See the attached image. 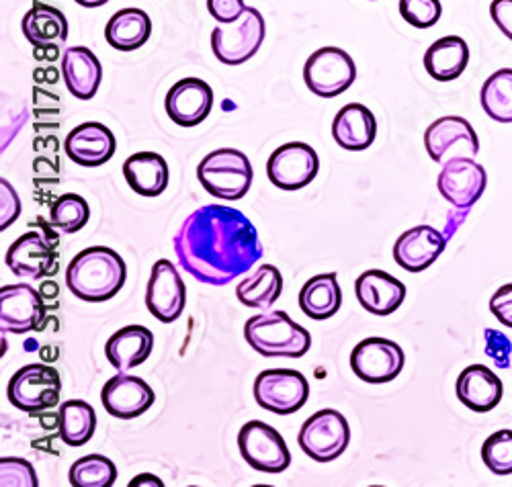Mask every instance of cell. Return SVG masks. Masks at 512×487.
Here are the masks:
<instances>
[{"label":"cell","instance_id":"43","mask_svg":"<svg viewBox=\"0 0 512 487\" xmlns=\"http://www.w3.org/2000/svg\"><path fill=\"white\" fill-rule=\"evenodd\" d=\"M0 205H3V211H0L3 213V224H0V230H7L21 213V201L15 189L5 179L0 181Z\"/></svg>","mask_w":512,"mask_h":487},{"label":"cell","instance_id":"27","mask_svg":"<svg viewBox=\"0 0 512 487\" xmlns=\"http://www.w3.org/2000/svg\"><path fill=\"white\" fill-rule=\"evenodd\" d=\"M127 185L142 197H158L168 187V164L156 152H138L123 164Z\"/></svg>","mask_w":512,"mask_h":487},{"label":"cell","instance_id":"13","mask_svg":"<svg viewBox=\"0 0 512 487\" xmlns=\"http://www.w3.org/2000/svg\"><path fill=\"white\" fill-rule=\"evenodd\" d=\"M318 170V154L304 142L283 144L267 162L269 179L281 191H300L308 187L318 176Z\"/></svg>","mask_w":512,"mask_h":487},{"label":"cell","instance_id":"41","mask_svg":"<svg viewBox=\"0 0 512 487\" xmlns=\"http://www.w3.org/2000/svg\"><path fill=\"white\" fill-rule=\"evenodd\" d=\"M490 309L494 318L506 326L512 328V283L502 285L490 299Z\"/></svg>","mask_w":512,"mask_h":487},{"label":"cell","instance_id":"39","mask_svg":"<svg viewBox=\"0 0 512 487\" xmlns=\"http://www.w3.org/2000/svg\"><path fill=\"white\" fill-rule=\"evenodd\" d=\"M0 485L3 487H37V475L29 461L5 457L0 461Z\"/></svg>","mask_w":512,"mask_h":487},{"label":"cell","instance_id":"7","mask_svg":"<svg viewBox=\"0 0 512 487\" xmlns=\"http://www.w3.org/2000/svg\"><path fill=\"white\" fill-rule=\"evenodd\" d=\"M254 400L263 410L279 416L300 412L310 395V383L304 373L293 369H269L254 381Z\"/></svg>","mask_w":512,"mask_h":487},{"label":"cell","instance_id":"23","mask_svg":"<svg viewBox=\"0 0 512 487\" xmlns=\"http://www.w3.org/2000/svg\"><path fill=\"white\" fill-rule=\"evenodd\" d=\"M355 293L363 309L373 316H390L404 303L406 285L386 271H367L355 283Z\"/></svg>","mask_w":512,"mask_h":487},{"label":"cell","instance_id":"47","mask_svg":"<svg viewBox=\"0 0 512 487\" xmlns=\"http://www.w3.org/2000/svg\"><path fill=\"white\" fill-rule=\"evenodd\" d=\"M138 485H158V487H162V481L154 475H140L130 483V487H138Z\"/></svg>","mask_w":512,"mask_h":487},{"label":"cell","instance_id":"15","mask_svg":"<svg viewBox=\"0 0 512 487\" xmlns=\"http://www.w3.org/2000/svg\"><path fill=\"white\" fill-rule=\"evenodd\" d=\"M148 312L162 324H173L181 318L187 305V289L170 260H158L152 267V275L146 289Z\"/></svg>","mask_w":512,"mask_h":487},{"label":"cell","instance_id":"22","mask_svg":"<svg viewBox=\"0 0 512 487\" xmlns=\"http://www.w3.org/2000/svg\"><path fill=\"white\" fill-rule=\"evenodd\" d=\"M459 402L472 412H492L502 400V381L486 365H472L461 371L455 385Z\"/></svg>","mask_w":512,"mask_h":487},{"label":"cell","instance_id":"29","mask_svg":"<svg viewBox=\"0 0 512 487\" xmlns=\"http://www.w3.org/2000/svg\"><path fill=\"white\" fill-rule=\"evenodd\" d=\"M469 62L467 43L457 35L437 39L424 54V68L439 82H451L459 78Z\"/></svg>","mask_w":512,"mask_h":487},{"label":"cell","instance_id":"26","mask_svg":"<svg viewBox=\"0 0 512 487\" xmlns=\"http://www.w3.org/2000/svg\"><path fill=\"white\" fill-rule=\"evenodd\" d=\"M154 346V334L144 326H125L117 330L105 346L107 361L119 371H132L148 361Z\"/></svg>","mask_w":512,"mask_h":487},{"label":"cell","instance_id":"11","mask_svg":"<svg viewBox=\"0 0 512 487\" xmlns=\"http://www.w3.org/2000/svg\"><path fill=\"white\" fill-rule=\"evenodd\" d=\"M357 78L353 58L340 48H320L304 68V80L310 91L322 99H334L349 91Z\"/></svg>","mask_w":512,"mask_h":487},{"label":"cell","instance_id":"35","mask_svg":"<svg viewBox=\"0 0 512 487\" xmlns=\"http://www.w3.org/2000/svg\"><path fill=\"white\" fill-rule=\"evenodd\" d=\"M91 215L87 199H82L80 195L66 193L56 199L50 211V226L62 234H76L84 226H87Z\"/></svg>","mask_w":512,"mask_h":487},{"label":"cell","instance_id":"5","mask_svg":"<svg viewBox=\"0 0 512 487\" xmlns=\"http://www.w3.org/2000/svg\"><path fill=\"white\" fill-rule=\"evenodd\" d=\"M263 15L246 7V11L232 23H220L211 31V50L222 64L240 66L261 50L265 41Z\"/></svg>","mask_w":512,"mask_h":487},{"label":"cell","instance_id":"30","mask_svg":"<svg viewBox=\"0 0 512 487\" xmlns=\"http://www.w3.org/2000/svg\"><path fill=\"white\" fill-rule=\"evenodd\" d=\"M152 33V21L148 13L142 9H123L117 11L107 27H105V39L113 50L119 52H134L142 48L150 39Z\"/></svg>","mask_w":512,"mask_h":487},{"label":"cell","instance_id":"33","mask_svg":"<svg viewBox=\"0 0 512 487\" xmlns=\"http://www.w3.org/2000/svg\"><path fill=\"white\" fill-rule=\"evenodd\" d=\"M283 293V277L273 264H263L252 277L244 279L238 289L236 297L246 307L267 309L271 307Z\"/></svg>","mask_w":512,"mask_h":487},{"label":"cell","instance_id":"8","mask_svg":"<svg viewBox=\"0 0 512 487\" xmlns=\"http://www.w3.org/2000/svg\"><path fill=\"white\" fill-rule=\"evenodd\" d=\"M58 238L52 232H27L15 240L5 256L9 271L27 281H41L58 273Z\"/></svg>","mask_w":512,"mask_h":487},{"label":"cell","instance_id":"48","mask_svg":"<svg viewBox=\"0 0 512 487\" xmlns=\"http://www.w3.org/2000/svg\"><path fill=\"white\" fill-rule=\"evenodd\" d=\"M74 3H78L80 7H87V9H97V7L107 5L109 0H74Z\"/></svg>","mask_w":512,"mask_h":487},{"label":"cell","instance_id":"9","mask_svg":"<svg viewBox=\"0 0 512 487\" xmlns=\"http://www.w3.org/2000/svg\"><path fill=\"white\" fill-rule=\"evenodd\" d=\"M302 451L318 461L328 463L343 455L351 442V428L347 418L336 410H320L308 418L297 436Z\"/></svg>","mask_w":512,"mask_h":487},{"label":"cell","instance_id":"44","mask_svg":"<svg viewBox=\"0 0 512 487\" xmlns=\"http://www.w3.org/2000/svg\"><path fill=\"white\" fill-rule=\"evenodd\" d=\"M490 15L496 27L512 41V0H494L490 5Z\"/></svg>","mask_w":512,"mask_h":487},{"label":"cell","instance_id":"45","mask_svg":"<svg viewBox=\"0 0 512 487\" xmlns=\"http://www.w3.org/2000/svg\"><path fill=\"white\" fill-rule=\"evenodd\" d=\"M33 56L35 60H41V62H54L60 56V46H37Z\"/></svg>","mask_w":512,"mask_h":487},{"label":"cell","instance_id":"14","mask_svg":"<svg viewBox=\"0 0 512 487\" xmlns=\"http://www.w3.org/2000/svg\"><path fill=\"white\" fill-rule=\"evenodd\" d=\"M353 373L365 383H390L404 369L402 346L388 338H365L351 352Z\"/></svg>","mask_w":512,"mask_h":487},{"label":"cell","instance_id":"16","mask_svg":"<svg viewBox=\"0 0 512 487\" xmlns=\"http://www.w3.org/2000/svg\"><path fill=\"white\" fill-rule=\"evenodd\" d=\"M488 185V174L474 158H455L443 164L437 187L441 195L459 209L478 203Z\"/></svg>","mask_w":512,"mask_h":487},{"label":"cell","instance_id":"21","mask_svg":"<svg viewBox=\"0 0 512 487\" xmlns=\"http://www.w3.org/2000/svg\"><path fill=\"white\" fill-rule=\"evenodd\" d=\"M447 236L433 226H416L404 232L394 246V258L408 273H422L443 254Z\"/></svg>","mask_w":512,"mask_h":487},{"label":"cell","instance_id":"37","mask_svg":"<svg viewBox=\"0 0 512 487\" xmlns=\"http://www.w3.org/2000/svg\"><path fill=\"white\" fill-rule=\"evenodd\" d=\"M484 465L494 475H512V430H498L482 447Z\"/></svg>","mask_w":512,"mask_h":487},{"label":"cell","instance_id":"32","mask_svg":"<svg viewBox=\"0 0 512 487\" xmlns=\"http://www.w3.org/2000/svg\"><path fill=\"white\" fill-rule=\"evenodd\" d=\"M60 438L68 447H82L93 438L97 428V414L91 404L82 400H70L60 406L58 412Z\"/></svg>","mask_w":512,"mask_h":487},{"label":"cell","instance_id":"10","mask_svg":"<svg viewBox=\"0 0 512 487\" xmlns=\"http://www.w3.org/2000/svg\"><path fill=\"white\" fill-rule=\"evenodd\" d=\"M238 449L242 459L256 471L283 473L291 465V453L283 436L261 420H250L240 428Z\"/></svg>","mask_w":512,"mask_h":487},{"label":"cell","instance_id":"24","mask_svg":"<svg viewBox=\"0 0 512 487\" xmlns=\"http://www.w3.org/2000/svg\"><path fill=\"white\" fill-rule=\"evenodd\" d=\"M62 76L72 97L78 101H91L103 80L99 58L89 48H68L62 56Z\"/></svg>","mask_w":512,"mask_h":487},{"label":"cell","instance_id":"46","mask_svg":"<svg viewBox=\"0 0 512 487\" xmlns=\"http://www.w3.org/2000/svg\"><path fill=\"white\" fill-rule=\"evenodd\" d=\"M33 78L35 82H41V84H54L60 78V74L56 68H37L33 72Z\"/></svg>","mask_w":512,"mask_h":487},{"label":"cell","instance_id":"31","mask_svg":"<svg viewBox=\"0 0 512 487\" xmlns=\"http://www.w3.org/2000/svg\"><path fill=\"white\" fill-rule=\"evenodd\" d=\"M340 305H343V293H340L336 273L312 277L300 291L302 312L312 320L332 318Z\"/></svg>","mask_w":512,"mask_h":487},{"label":"cell","instance_id":"17","mask_svg":"<svg viewBox=\"0 0 512 487\" xmlns=\"http://www.w3.org/2000/svg\"><path fill=\"white\" fill-rule=\"evenodd\" d=\"M44 316V299L31 285L19 283L0 289V330L3 332H33L44 322Z\"/></svg>","mask_w":512,"mask_h":487},{"label":"cell","instance_id":"20","mask_svg":"<svg viewBox=\"0 0 512 487\" xmlns=\"http://www.w3.org/2000/svg\"><path fill=\"white\" fill-rule=\"evenodd\" d=\"M166 113L181 127H195L211 111L213 91L201 78H183L166 95Z\"/></svg>","mask_w":512,"mask_h":487},{"label":"cell","instance_id":"42","mask_svg":"<svg viewBox=\"0 0 512 487\" xmlns=\"http://www.w3.org/2000/svg\"><path fill=\"white\" fill-rule=\"evenodd\" d=\"M207 11L218 23H232L244 11V0H207Z\"/></svg>","mask_w":512,"mask_h":487},{"label":"cell","instance_id":"3","mask_svg":"<svg viewBox=\"0 0 512 487\" xmlns=\"http://www.w3.org/2000/svg\"><path fill=\"white\" fill-rule=\"evenodd\" d=\"M246 342L263 357L300 359L310 350V332L295 324L285 312L252 316L244 326Z\"/></svg>","mask_w":512,"mask_h":487},{"label":"cell","instance_id":"19","mask_svg":"<svg viewBox=\"0 0 512 487\" xmlns=\"http://www.w3.org/2000/svg\"><path fill=\"white\" fill-rule=\"evenodd\" d=\"M117 142L113 131L97 121L82 123L74 127L64 144L66 156L84 168H97L109 162L115 154Z\"/></svg>","mask_w":512,"mask_h":487},{"label":"cell","instance_id":"38","mask_svg":"<svg viewBox=\"0 0 512 487\" xmlns=\"http://www.w3.org/2000/svg\"><path fill=\"white\" fill-rule=\"evenodd\" d=\"M443 13L441 0H400L402 19L418 29H429L439 23Z\"/></svg>","mask_w":512,"mask_h":487},{"label":"cell","instance_id":"40","mask_svg":"<svg viewBox=\"0 0 512 487\" xmlns=\"http://www.w3.org/2000/svg\"><path fill=\"white\" fill-rule=\"evenodd\" d=\"M484 350H486L488 357L496 363V367H500V369H508L510 367L512 340L504 332L488 328L484 332Z\"/></svg>","mask_w":512,"mask_h":487},{"label":"cell","instance_id":"18","mask_svg":"<svg viewBox=\"0 0 512 487\" xmlns=\"http://www.w3.org/2000/svg\"><path fill=\"white\" fill-rule=\"evenodd\" d=\"M154 400L156 395L144 379L125 373L111 377L101 391L103 408L107 410V414L119 420H132L142 416L154 406Z\"/></svg>","mask_w":512,"mask_h":487},{"label":"cell","instance_id":"36","mask_svg":"<svg viewBox=\"0 0 512 487\" xmlns=\"http://www.w3.org/2000/svg\"><path fill=\"white\" fill-rule=\"evenodd\" d=\"M117 479V467L103 455H87L70 467L74 487H111Z\"/></svg>","mask_w":512,"mask_h":487},{"label":"cell","instance_id":"34","mask_svg":"<svg viewBox=\"0 0 512 487\" xmlns=\"http://www.w3.org/2000/svg\"><path fill=\"white\" fill-rule=\"evenodd\" d=\"M480 101L490 119L512 123V68H502L484 82Z\"/></svg>","mask_w":512,"mask_h":487},{"label":"cell","instance_id":"28","mask_svg":"<svg viewBox=\"0 0 512 487\" xmlns=\"http://www.w3.org/2000/svg\"><path fill=\"white\" fill-rule=\"evenodd\" d=\"M25 39L31 46H62L68 39V21L62 11L46 3H35L25 13L21 23Z\"/></svg>","mask_w":512,"mask_h":487},{"label":"cell","instance_id":"12","mask_svg":"<svg viewBox=\"0 0 512 487\" xmlns=\"http://www.w3.org/2000/svg\"><path fill=\"white\" fill-rule=\"evenodd\" d=\"M424 146L439 164H447L455 158H476L480 152V140L472 123L455 115L431 123L424 134Z\"/></svg>","mask_w":512,"mask_h":487},{"label":"cell","instance_id":"4","mask_svg":"<svg viewBox=\"0 0 512 487\" xmlns=\"http://www.w3.org/2000/svg\"><path fill=\"white\" fill-rule=\"evenodd\" d=\"M197 176L209 195L238 201L252 185V164L240 150L222 148L213 150L199 162Z\"/></svg>","mask_w":512,"mask_h":487},{"label":"cell","instance_id":"25","mask_svg":"<svg viewBox=\"0 0 512 487\" xmlns=\"http://www.w3.org/2000/svg\"><path fill=\"white\" fill-rule=\"evenodd\" d=\"M375 115L361 103H351L340 109L332 121L334 142L349 152L367 150L375 142Z\"/></svg>","mask_w":512,"mask_h":487},{"label":"cell","instance_id":"2","mask_svg":"<svg viewBox=\"0 0 512 487\" xmlns=\"http://www.w3.org/2000/svg\"><path fill=\"white\" fill-rule=\"evenodd\" d=\"M125 277V262L113 248L91 246L70 260L66 285L74 297L101 303L121 291Z\"/></svg>","mask_w":512,"mask_h":487},{"label":"cell","instance_id":"6","mask_svg":"<svg viewBox=\"0 0 512 487\" xmlns=\"http://www.w3.org/2000/svg\"><path fill=\"white\" fill-rule=\"evenodd\" d=\"M60 391V373L50 365L33 363L11 377L7 397L17 410L37 414L54 408L60 402Z\"/></svg>","mask_w":512,"mask_h":487},{"label":"cell","instance_id":"1","mask_svg":"<svg viewBox=\"0 0 512 487\" xmlns=\"http://www.w3.org/2000/svg\"><path fill=\"white\" fill-rule=\"evenodd\" d=\"M173 246L181 269L205 285H228L263 258V242L252 221L226 205L193 211Z\"/></svg>","mask_w":512,"mask_h":487}]
</instances>
